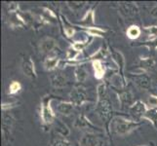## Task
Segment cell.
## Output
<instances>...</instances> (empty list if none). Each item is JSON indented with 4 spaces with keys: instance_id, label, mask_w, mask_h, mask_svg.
I'll return each mask as SVG.
<instances>
[{
    "instance_id": "e0dca14e",
    "label": "cell",
    "mask_w": 157,
    "mask_h": 146,
    "mask_svg": "<svg viewBox=\"0 0 157 146\" xmlns=\"http://www.w3.org/2000/svg\"><path fill=\"white\" fill-rule=\"evenodd\" d=\"M67 78L62 72L54 73L50 76V84L53 88L55 89H62L64 88L67 85Z\"/></svg>"
},
{
    "instance_id": "836d02e7",
    "label": "cell",
    "mask_w": 157,
    "mask_h": 146,
    "mask_svg": "<svg viewBox=\"0 0 157 146\" xmlns=\"http://www.w3.org/2000/svg\"><path fill=\"white\" fill-rule=\"evenodd\" d=\"M79 55V52H77L75 49H73L71 46H69V48L67 50V58L69 62H75L76 58Z\"/></svg>"
},
{
    "instance_id": "277c9868",
    "label": "cell",
    "mask_w": 157,
    "mask_h": 146,
    "mask_svg": "<svg viewBox=\"0 0 157 146\" xmlns=\"http://www.w3.org/2000/svg\"><path fill=\"white\" fill-rule=\"evenodd\" d=\"M69 101H71L75 106H82L85 103L92 102L89 99L87 91L82 85H76L69 93Z\"/></svg>"
},
{
    "instance_id": "9a60e30c",
    "label": "cell",
    "mask_w": 157,
    "mask_h": 146,
    "mask_svg": "<svg viewBox=\"0 0 157 146\" xmlns=\"http://www.w3.org/2000/svg\"><path fill=\"white\" fill-rule=\"evenodd\" d=\"M58 48V42L55 38L46 36L39 42V51L42 55H49Z\"/></svg>"
},
{
    "instance_id": "e575fe53",
    "label": "cell",
    "mask_w": 157,
    "mask_h": 146,
    "mask_svg": "<svg viewBox=\"0 0 157 146\" xmlns=\"http://www.w3.org/2000/svg\"><path fill=\"white\" fill-rule=\"evenodd\" d=\"M51 146H71V143H70L67 138L61 137L54 139Z\"/></svg>"
},
{
    "instance_id": "7c38bea8",
    "label": "cell",
    "mask_w": 157,
    "mask_h": 146,
    "mask_svg": "<svg viewBox=\"0 0 157 146\" xmlns=\"http://www.w3.org/2000/svg\"><path fill=\"white\" fill-rule=\"evenodd\" d=\"M155 63V59L152 57H140L137 62L138 72L149 74L154 70Z\"/></svg>"
},
{
    "instance_id": "83f0119b",
    "label": "cell",
    "mask_w": 157,
    "mask_h": 146,
    "mask_svg": "<svg viewBox=\"0 0 157 146\" xmlns=\"http://www.w3.org/2000/svg\"><path fill=\"white\" fill-rule=\"evenodd\" d=\"M143 120H147L155 129H157V108H149Z\"/></svg>"
},
{
    "instance_id": "7402d4cb",
    "label": "cell",
    "mask_w": 157,
    "mask_h": 146,
    "mask_svg": "<svg viewBox=\"0 0 157 146\" xmlns=\"http://www.w3.org/2000/svg\"><path fill=\"white\" fill-rule=\"evenodd\" d=\"M61 62V58L57 56H48L43 61V67L47 71H53V70H55L59 66Z\"/></svg>"
},
{
    "instance_id": "74e56055",
    "label": "cell",
    "mask_w": 157,
    "mask_h": 146,
    "mask_svg": "<svg viewBox=\"0 0 157 146\" xmlns=\"http://www.w3.org/2000/svg\"><path fill=\"white\" fill-rule=\"evenodd\" d=\"M147 105L149 108H157V95H150L147 99Z\"/></svg>"
},
{
    "instance_id": "603a6c76",
    "label": "cell",
    "mask_w": 157,
    "mask_h": 146,
    "mask_svg": "<svg viewBox=\"0 0 157 146\" xmlns=\"http://www.w3.org/2000/svg\"><path fill=\"white\" fill-rule=\"evenodd\" d=\"M74 77L75 81L81 85L88 77V71L84 67V64H79L74 67Z\"/></svg>"
},
{
    "instance_id": "ffe728a7",
    "label": "cell",
    "mask_w": 157,
    "mask_h": 146,
    "mask_svg": "<svg viewBox=\"0 0 157 146\" xmlns=\"http://www.w3.org/2000/svg\"><path fill=\"white\" fill-rule=\"evenodd\" d=\"M74 107H75V105L72 103L71 101L62 100V101H59L58 103V105H57V111L61 115L67 117V116L72 114V112L74 110Z\"/></svg>"
},
{
    "instance_id": "9c48e42d",
    "label": "cell",
    "mask_w": 157,
    "mask_h": 146,
    "mask_svg": "<svg viewBox=\"0 0 157 146\" xmlns=\"http://www.w3.org/2000/svg\"><path fill=\"white\" fill-rule=\"evenodd\" d=\"M105 140L98 133H85L79 140V146H105Z\"/></svg>"
},
{
    "instance_id": "4fadbf2b",
    "label": "cell",
    "mask_w": 157,
    "mask_h": 146,
    "mask_svg": "<svg viewBox=\"0 0 157 146\" xmlns=\"http://www.w3.org/2000/svg\"><path fill=\"white\" fill-rule=\"evenodd\" d=\"M15 123V118L10 113H4L2 117V136L3 140L7 141L12 134L13 127Z\"/></svg>"
},
{
    "instance_id": "3957f363",
    "label": "cell",
    "mask_w": 157,
    "mask_h": 146,
    "mask_svg": "<svg viewBox=\"0 0 157 146\" xmlns=\"http://www.w3.org/2000/svg\"><path fill=\"white\" fill-rule=\"evenodd\" d=\"M95 111L98 114L99 118L102 121L105 125V129L106 133H108V127H109V123L114 117V110H113L112 104L109 100V99H105L102 100H97Z\"/></svg>"
},
{
    "instance_id": "f546056e",
    "label": "cell",
    "mask_w": 157,
    "mask_h": 146,
    "mask_svg": "<svg viewBox=\"0 0 157 146\" xmlns=\"http://www.w3.org/2000/svg\"><path fill=\"white\" fill-rule=\"evenodd\" d=\"M21 84L19 81H12L11 84L9 85V90H8V95H15L19 94L21 91Z\"/></svg>"
},
{
    "instance_id": "2e32d148",
    "label": "cell",
    "mask_w": 157,
    "mask_h": 146,
    "mask_svg": "<svg viewBox=\"0 0 157 146\" xmlns=\"http://www.w3.org/2000/svg\"><path fill=\"white\" fill-rule=\"evenodd\" d=\"M8 24L11 28H23L26 26L25 21L21 14V11L17 13L8 14Z\"/></svg>"
},
{
    "instance_id": "7a4b0ae2",
    "label": "cell",
    "mask_w": 157,
    "mask_h": 146,
    "mask_svg": "<svg viewBox=\"0 0 157 146\" xmlns=\"http://www.w3.org/2000/svg\"><path fill=\"white\" fill-rule=\"evenodd\" d=\"M54 99V95H46L41 99L40 103V119L44 127H50L54 125L56 121V114L51 106V101Z\"/></svg>"
},
{
    "instance_id": "ab89813d",
    "label": "cell",
    "mask_w": 157,
    "mask_h": 146,
    "mask_svg": "<svg viewBox=\"0 0 157 146\" xmlns=\"http://www.w3.org/2000/svg\"><path fill=\"white\" fill-rule=\"evenodd\" d=\"M149 15L151 17L157 19V5H154V6H152L149 9Z\"/></svg>"
},
{
    "instance_id": "f1b7e54d",
    "label": "cell",
    "mask_w": 157,
    "mask_h": 146,
    "mask_svg": "<svg viewBox=\"0 0 157 146\" xmlns=\"http://www.w3.org/2000/svg\"><path fill=\"white\" fill-rule=\"evenodd\" d=\"M105 99H108L107 85L105 82L102 81L97 86V100H102Z\"/></svg>"
},
{
    "instance_id": "d6986e66",
    "label": "cell",
    "mask_w": 157,
    "mask_h": 146,
    "mask_svg": "<svg viewBox=\"0 0 157 146\" xmlns=\"http://www.w3.org/2000/svg\"><path fill=\"white\" fill-rule=\"evenodd\" d=\"M59 21H61L62 24V28H63V31L64 35H66L67 38H72L75 34V26L74 24H70L69 21H67L66 16H63L62 14H59Z\"/></svg>"
},
{
    "instance_id": "6da1fadb",
    "label": "cell",
    "mask_w": 157,
    "mask_h": 146,
    "mask_svg": "<svg viewBox=\"0 0 157 146\" xmlns=\"http://www.w3.org/2000/svg\"><path fill=\"white\" fill-rule=\"evenodd\" d=\"M144 124L142 121H136L134 119H128L124 116H114L109 123L107 136L125 137L132 132L136 131Z\"/></svg>"
},
{
    "instance_id": "8fae6325",
    "label": "cell",
    "mask_w": 157,
    "mask_h": 146,
    "mask_svg": "<svg viewBox=\"0 0 157 146\" xmlns=\"http://www.w3.org/2000/svg\"><path fill=\"white\" fill-rule=\"evenodd\" d=\"M111 52V58L113 59V62H115L116 66L118 68V74L120 75V77L122 78L124 84L127 87V80L125 77V74H124V70H125V57L122 54V52L115 50V49H110Z\"/></svg>"
},
{
    "instance_id": "5bb4252c",
    "label": "cell",
    "mask_w": 157,
    "mask_h": 146,
    "mask_svg": "<svg viewBox=\"0 0 157 146\" xmlns=\"http://www.w3.org/2000/svg\"><path fill=\"white\" fill-rule=\"evenodd\" d=\"M118 11L124 18H133L139 15L140 11L136 3L130 2H120L118 5Z\"/></svg>"
},
{
    "instance_id": "44dd1931",
    "label": "cell",
    "mask_w": 157,
    "mask_h": 146,
    "mask_svg": "<svg viewBox=\"0 0 157 146\" xmlns=\"http://www.w3.org/2000/svg\"><path fill=\"white\" fill-rule=\"evenodd\" d=\"M92 66L94 70V76L97 80L101 81L105 76L106 68L102 61H94L92 62Z\"/></svg>"
},
{
    "instance_id": "8d00e7d4",
    "label": "cell",
    "mask_w": 157,
    "mask_h": 146,
    "mask_svg": "<svg viewBox=\"0 0 157 146\" xmlns=\"http://www.w3.org/2000/svg\"><path fill=\"white\" fill-rule=\"evenodd\" d=\"M41 9H42L43 13H44V15L46 16L47 18H49V19H57V14L54 12L52 9H50L49 7L43 6Z\"/></svg>"
},
{
    "instance_id": "d4e9b609",
    "label": "cell",
    "mask_w": 157,
    "mask_h": 146,
    "mask_svg": "<svg viewBox=\"0 0 157 146\" xmlns=\"http://www.w3.org/2000/svg\"><path fill=\"white\" fill-rule=\"evenodd\" d=\"M54 129H55V131L58 134H59L62 137H64V138L68 137L70 133L69 128L63 122L59 120V119H56L55 123H54Z\"/></svg>"
},
{
    "instance_id": "60d3db41",
    "label": "cell",
    "mask_w": 157,
    "mask_h": 146,
    "mask_svg": "<svg viewBox=\"0 0 157 146\" xmlns=\"http://www.w3.org/2000/svg\"><path fill=\"white\" fill-rule=\"evenodd\" d=\"M139 146H155L153 142H150L148 144H144V145H139Z\"/></svg>"
},
{
    "instance_id": "4316f807",
    "label": "cell",
    "mask_w": 157,
    "mask_h": 146,
    "mask_svg": "<svg viewBox=\"0 0 157 146\" xmlns=\"http://www.w3.org/2000/svg\"><path fill=\"white\" fill-rule=\"evenodd\" d=\"M142 34V28L139 25L132 24L130 25L126 30V36L130 40H136Z\"/></svg>"
},
{
    "instance_id": "ba28073f",
    "label": "cell",
    "mask_w": 157,
    "mask_h": 146,
    "mask_svg": "<svg viewBox=\"0 0 157 146\" xmlns=\"http://www.w3.org/2000/svg\"><path fill=\"white\" fill-rule=\"evenodd\" d=\"M148 109H149L148 105L144 101L139 99L134 102V104L129 108L128 111L129 114L134 118V120L142 121L144 116L145 115V113L148 111Z\"/></svg>"
},
{
    "instance_id": "52a82bcc",
    "label": "cell",
    "mask_w": 157,
    "mask_h": 146,
    "mask_svg": "<svg viewBox=\"0 0 157 146\" xmlns=\"http://www.w3.org/2000/svg\"><path fill=\"white\" fill-rule=\"evenodd\" d=\"M133 84L140 90L147 91L151 88V78L147 73L135 72L130 74Z\"/></svg>"
},
{
    "instance_id": "484cf974",
    "label": "cell",
    "mask_w": 157,
    "mask_h": 146,
    "mask_svg": "<svg viewBox=\"0 0 157 146\" xmlns=\"http://www.w3.org/2000/svg\"><path fill=\"white\" fill-rule=\"evenodd\" d=\"M93 41V37L92 36H90V35H88L86 38H84V39H81V40H74L72 43H71V46L73 49H75L77 52H82L84 49H86L88 46H89V44L90 43Z\"/></svg>"
},
{
    "instance_id": "cb8c5ba5",
    "label": "cell",
    "mask_w": 157,
    "mask_h": 146,
    "mask_svg": "<svg viewBox=\"0 0 157 146\" xmlns=\"http://www.w3.org/2000/svg\"><path fill=\"white\" fill-rule=\"evenodd\" d=\"M76 28H79L82 30H84L86 33L88 35L92 36V37H101L102 38L104 37V34L106 33V29H104V28H98V26H90V28H85V26H78V25H75Z\"/></svg>"
},
{
    "instance_id": "30bf717a",
    "label": "cell",
    "mask_w": 157,
    "mask_h": 146,
    "mask_svg": "<svg viewBox=\"0 0 157 146\" xmlns=\"http://www.w3.org/2000/svg\"><path fill=\"white\" fill-rule=\"evenodd\" d=\"M21 69L25 76H26L28 78L31 80L37 78L34 62L32 61V58L30 56L25 55L23 57V58H21Z\"/></svg>"
},
{
    "instance_id": "f35d334b",
    "label": "cell",
    "mask_w": 157,
    "mask_h": 146,
    "mask_svg": "<svg viewBox=\"0 0 157 146\" xmlns=\"http://www.w3.org/2000/svg\"><path fill=\"white\" fill-rule=\"evenodd\" d=\"M17 104H18L17 102H4V103L1 104V109L3 112H7L10 109L17 106Z\"/></svg>"
},
{
    "instance_id": "8992f818",
    "label": "cell",
    "mask_w": 157,
    "mask_h": 146,
    "mask_svg": "<svg viewBox=\"0 0 157 146\" xmlns=\"http://www.w3.org/2000/svg\"><path fill=\"white\" fill-rule=\"evenodd\" d=\"M113 90H114L115 94L117 95V99L119 101V104H120V108L122 110L124 109H128L131 107L134 102V95L131 92V90H129L127 88H120V89H117L113 87Z\"/></svg>"
},
{
    "instance_id": "5b68a950",
    "label": "cell",
    "mask_w": 157,
    "mask_h": 146,
    "mask_svg": "<svg viewBox=\"0 0 157 146\" xmlns=\"http://www.w3.org/2000/svg\"><path fill=\"white\" fill-rule=\"evenodd\" d=\"M73 127L80 131H85L86 133H101L102 131L98 127L94 125L93 123L90 121V119L85 115V113H81L79 114L76 119L74 120Z\"/></svg>"
},
{
    "instance_id": "d590c367",
    "label": "cell",
    "mask_w": 157,
    "mask_h": 146,
    "mask_svg": "<svg viewBox=\"0 0 157 146\" xmlns=\"http://www.w3.org/2000/svg\"><path fill=\"white\" fill-rule=\"evenodd\" d=\"M20 5L19 3L17 2H10L8 5H7V12L8 14L10 13H17V12H20Z\"/></svg>"
},
{
    "instance_id": "ac0fdd59",
    "label": "cell",
    "mask_w": 157,
    "mask_h": 146,
    "mask_svg": "<svg viewBox=\"0 0 157 146\" xmlns=\"http://www.w3.org/2000/svg\"><path fill=\"white\" fill-rule=\"evenodd\" d=\"M96 21H95V10L94 8L89 9L86 11L84 16L75 25L78 26H85V28H90V26H95Z\"/></svg>"
},
{
    "instance_id": "d6a6232c",
    "label": "cell",
    "mask_w": 157,
    "mask_h": 146,
    "mask_svg": "<svg viewBox=\"0 0 157 146\" xmlns=\"http://www.w3.org/2000/svg\"><path fill=\"white\" fill-rule=\"evenodd\" d=\"M87 2L85 1H67V4L69 7V9L73 11V12H79V11L82 9Z\"/></svg>"
},
{
    "instance_id": "1f68e13d",
    "label": "cell",
    "mask_w": 157,
    "mask_h": 146,
    "mask_svg": "<svg viewBox=\"0 0 157 146\" xmlns=\"http://www.w3.org/2000/svg\"><path fill=\"white\" fill-rule=\"evenodd\" d=\"M143 29L147 32L148 35L147 40H154L157 39V25H150V26H144Z\"/></svg>"
},
{
    "instance_id": "4dcf8cb0",
    "label": "cell",
    "mask_w": 157,
    "mask_h": 146,
    "mask_svg": "<svg viewBox=\"0 0 157 146\" xmlns=\"http://www.w3.org/2000/svg\"><path fill=\"white\" fill-rule=\"evenodd\" d=\"M134 46H139V47L144 46V47H147L149 51H156L157 50V39L140 42V43H138V44H135Z\"/></svg>"
}]
</instances>
